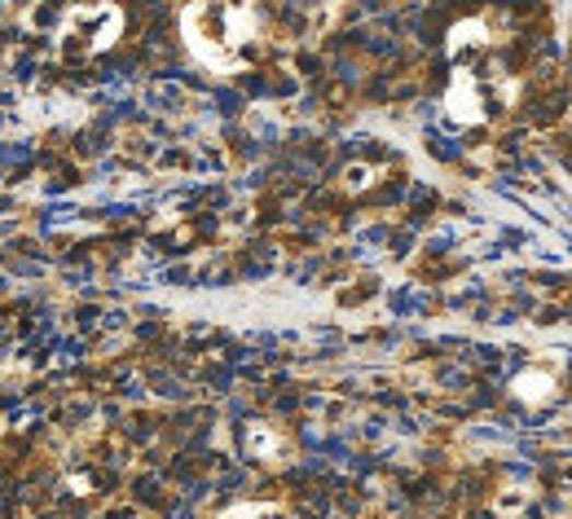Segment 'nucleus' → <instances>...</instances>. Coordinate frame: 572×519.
<instances>
[{
	"label": "nucleus",
	"instance_id": "nucleus-1",
	"mask_svg": "<svg viewBox=\"0 0 572 519\" xmlns=\"http://www.w3.org/2000/svg\"><path fill=\"white\" fill-rule=\"evenodd\" d=\"M185 27L194 36V49L211 67H242L260 49V14L255 10H194L185 14Z\"/></svg>",
	"mask_w": 572,
	"mask_h": 519
},
{
	"label": "nucleus",
	"instance_id": "nucleus-2",
	"mask_svg": "<svg viewBox=\"0 0 572 519\" xmlns=\"http://www.w3.org/2000/svg\"><path fill=\"white\" fill-rule=\"evenodd\" d=\"M511 76L497 67V62H484V67H458L449 93H445V111L449 119L458 124H484L489 115L506 111L511 102Z\"/></svg>",
	"mask_w": 572,
	"mask_h": 519
}]
</instances>
